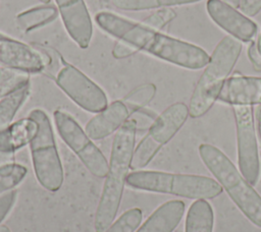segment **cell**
<instances>
[{
    "instance_id": "obj_1",
    "label": "cell",
    "mask_w": 261,
    "mask_h": 232,
    "mask_svg": "<svg viewBox=\"0 0 261 232\" xmlns=\"http://www.w3.org/2000/svg\"><path fill=\"white\" fill-rule=\"evenodd\" d=\"M96 23L107 34L123 41L138 51L147 52L174 65L198 70L205 67L210 56L204 49L194 44L167 36L128 18L109 11H100L95 16Z\"/></svg>"
},
{
    "instance_id": "obj_2",
    "label": "cell",
    "mask_w": 261,
    "mask_h": 232,
    "mask_svg": "<svg viewBox=\"0 0 261 232\" xmlns=\"http://www.w3.org/2000/svg\"><path fill=\"white\" fill-rule=\"evenodd\" d=\"M137 128L136 120L127 119L114 135L109 169L105 176L106 179L95 214L94 226L96 232H104L116 218L130 169Z\"/></svg>"
},
{
    "instance_id": "obj_3",
    "label": "cell",
    "mask_w": 261,
    "mask_h": 232,
    "mask_svg": "<svg viewBox=\"0 0 261 232\" xmlns=\"http://www.w3.org/2000/svg\"><path fill=\"white\" fill-rule=\"evenodd\" d=\"M199 155L206 168L239 210L251 223L261 228V195L253 185L218 148L210 143H202L199 146Z\"/></svg>"
},
{
    "instance_id": "obj_4",
    "label": "cell",
    "mask_w": 261,
    "mask_h": 232,
    "mask_svg": "<svg viewBox=\"0 0 261 232\" xmlns=\"http://www.w3.org/2000/svg\"><path fill=\"white\" fill-rule=\"evenodd\" d=\"M242 48V42L231 36H225L216 45L192 94L189 104V114L192 118L206 114L217 101L223 83L240 57Z\"/></svg>"
},
{
    "instance_id": "obj_5",
    "label": "cell",
    "mask_w": 261,
    "mask_h": 232,
    "mask_svg": "<svg viewBox=\"0 0 261 232\" xmlns=\"http://www.w3.org/2000/svg\"><path fill=\"white\" fill-rule=\"evenodd\" d=\"M126 184L135 189L191 199H212L222 192L221 185L210 177L162 171L135 170L128 173Z\"/></svg>"
},
{
    "instance_id": "obj_6",
    "label": "cell",
    "mask_w": 261,
    "mask_h": 232,
    "mask_svg": "<svg viewBox=\"0 0 261 232\" xmlns=\"http://www.w3.org/2000/svg\"><path fill=\"white\" fill-rule=\"evenodd\" d=\"M29 117L38 123V131L30 142L36 177L44 188L57 191L63 183V169L51 121L41 109H34Z\"/></svg>"
},
{
    "instance_id": "obj_7",
    "label": "cell",
    "mask_w": 261,
    "mask_h": 232,
    "mask_svg": "<svg viewBox=\"0 0 261 232\" xmlns=\"http://www.w3.org/2000/svg\"><path fill=\"white\" fill-rule=\"evenodd\" d=\"M54 122L60 137L73 151L86 168L96 177H105L109 169V162L77 121L69 113L56 110L54 112Z\"/></svg>"
},
{
    "instance_id": "obj_8",
    "label": "cell",
    "mask_w": 261,
    "mask_h": 232,
    "mask_svg": "<svg viewBox=\"0 0 261 232\" xmlns=\"http://www.w3.org/2000/svg\"><path fill=\"white\" fill-rule=\"evenodd\" d=\"M237 128L239 170L251 185H256L261 175L259 150L254 125L253 106H232Z\"/></svg>"
},
{
    "instance_id": "obj_9",
    "label": "cell",
    "mask_w": 261,
    "mask_h": 232,
    "mask_svg": "<svg viewBox=\"0 0 261 232\" xmlns=\"http://www.w3.org/2000/svg\"><path fill=\"white\" fill-rule=\"evenodd\" d=\"M57 85L81 108L98 113L108 106L104 91L72 65L62 67L56 76Z\"/></svg>"
},
{
    "instance_id": "obj_10",
    "label": "cell",
    "mask_w": 261,
    "mask_h": 232,
    "mask_svg": "<svg viewBox=\"0 0 261 232\" xmlns=\"http://www.w3.org/2000/svg\"><path fill=\"white\" fill-rule=\"evenodd\" d=\"M206 8L210 18L231 37L244 43L255 41L258 33L256 22L234 7L222 0H208Z\"/></svg>"
},
{
    "instance_id": "obj_11",
    "label": "cell",
    "mask_w": 261,
    "mask_h": 232,
    "mask_svg": "<svg viewBox=\"0 0 261 232\" xmlns=\"http://www.w3.org/2000/svg\"><path fill=\"white\" fill-rule=\"evenodd\" d=\"M0 64L28 73L43 71L48 64L44 54L7 36L0 38Z\"/></svg>"
},
{
    "instance_id": "obj_12",
    "label": "cell",
    "mask_w": 261,
    "mask_h": 232,
    "mask_svg": "<svg viewBox=\"0 0 261 232\" xmlns=\"http://www.w3.org/2000/svg\"><path fill=\"white\" fill-rule=\"evenodd\" d=\"M63 24L70 38L82 48L89 47L93 23L84 0H55Z\"/></svg>"
},
{
    "instance_id": "obj_13",
    "label": "cell",
    "mask_w": 261,
    "mask_h": 232,
    "mask_svg": "<svg viewBox=\"0 0 261 232\" xmlns=\"http://www.w3.org/2000/svg\"><path fill=\"white\" fill-rule=\"evenodd\" d=\"M217 100L230 106L261 105V77L241 74L228 77Z\"/></svg>"
},
{
    "instance_id": "obj_14",
    "label": "cell",
    "mask_w": 261,
    "mask_h": 232,
    "mask_svg": "<svg viewBox=\"0 0 261 232\" xmlns=\"http://www.w3.org/2000/svg\"><path fill=\"white\" fill-rule=\"evenodd\" d=\"M129 110L122 101H114L89 120L85 132L92 140H99L117 131L128 119Z\"/></svg>"
},
{
    "instance_id": "obj_15",
    "label": "cell",
    "mask_w": 261,
    "mask_h": 232,
    "mask_svg": "<svg viewBox=\"0 0 261 232\" xmlns=\"http://www.w3.org/2000/svg\"><path fill=\"white\" fill-rule=\"evenodd\" d=\"M189 115V107L185 103H174L154 119L147 134L162 148L177 133Z\"/></svg>"
},
{
    "instance_id": "obj_16",
    "label": "cell",
    "mask_w": 261,
    "mask_h": 232,
    "mask_svg": "<svg viewBox=\"0 0 261 232\" xmlns=\"http://www.w3.org/2000/svg\"><path fill=\"white\" fill-rule=\"evenodd\" d=\"M182 200H169L157 208L135 232H173L185 214Z\"/></svg>"
},
{
    "instance_id": "obj_17",
    "label": "cell",
    "mask_w": 261,
    "mask_h": 232,
    "mask_svg": "<svg viewBox=\"0 0 261 232\" xmlns=\"http://www.w3.org/2000/svg\"><path fill=\"white\" fill-rule=\"evenodd\" d=\"M38 131V123L28 117L11 123L0 132V153H12L32 141Z\"/></svg>"
},
{
    "instance_id": "obj_18",
    "label": "cell",
    "mask_w": 261,
    "mask_h": 232,
    "mask_svg": "<svg viewBox=\"0 0 261 232\" xmlns=\"http://www.w3.org/2000/svg\"><path fill=\"white\" fill-rule=\"evenodd\" d=\"M214 212L206 199H196L189 208L185 232H213Z\"/></svg>"
},
{
    "instance_id": "obj_19",
    "label": "cell",
    "mask_w": 261,
    "mask_h": 232,
    "mask_svg": "<svg viewBox=\"0 0 261 232\" xmlns=\"http://www.w3.org/2000/svg\"><path fill=\"white\" fill-rule=\"evenodd\" d=\"M58 8L54 5H40L27 9L16 15V23L20 30L28 33L45 26L58 16Z\"/></svg>"
},
{
    "instance_id": "obj_20",
    "label": "cell",
    "mask_w": 261,
    "mask_h": 232,
    "mask_svg": "<svg viewBox=\"0 0 261 232\" xmlns=\"http://www.w3.org/2000/svg\"><path fill=\"white\" fill-rule=\"evenodd\" d=\"M31 92L30 81L0 100V132L11 123L19 108L29 98Z\"/></svg>"
},
{
    "instance_id": "obj_21",
    "label": "cell",
    "mask_w": 261,
    "mask_h": 232,
    "mask_svg": "<svg viewBox=\"0 0 261 232\" xmlns=\"http://www.w3.org/2000/svg\"><path fill=\"white\" fill-rule=\"evenodd\" d=\"M161 150V147L157 144L147 133L140 140L138 146L134 150L130 169L139 170L146 167L153 158L157 155V153Z\"/></svg>"
},
{
    "instance_id": "obj_22",
    "label": "cell",
    "mask_w": 261,
    "mask_h": 232,
    "mask_svg": "<svg viewBox=\"0 0 261 232\" xmlns=\"http://www.w3.org/2000/svg\"><path fill=\"white\" fill-rule=\"evenodd\" d=\"M29 81L28 72L5 66L0 67V100Z\"/></svg>"
},
{
    "instance_id": "obj_23",
    "label": "cell",
    "mask_w": 261,
    "mask_h": 232,
    "mask_svg": "<svg viewBox=\"0 0 261 232\" xmlns=\"http://www.w3.org/2000/svg\"><path fill=\"white\" fill-rule=\"evenodd\" d=\"M156 86L153 83H144L132 90L121 101L130 112L143 109L154 98Z\"/></svg>"
},
{
    "instance_id": "obj_24",
    "label": "cell",
    "mask_w": 261,
    "mask_h": 232,
    "mask_svg": "<svg viewBox=\"0 0 261 232\" xmlns=\"http://www.w3.org/2000/svg\"><path fill=\"white\" fill-rule=\"evenodd\" d=\"M27 174V168L22 165L10 163L0 166V194L12 190L18 185Z\"/></svg>"
},
{
    "instance_id": "obj_25",
    "label": "cell",
    "mask_w": 261,
    "mask_h": 232,
    "mask_svg": "<svg viewBox=\"0 0 261 232\" xmlns=\"http://www.w3.org/2000/svg\"><path fill=\"white\" fill-rule=\"evenodd\" d=\"M142 218V211L139 208L129 209L115 220L104 232H135L140 226Z\"/></svg>"
},
{
    "instance_id": "obj_26",
    "label": "cell",
    "mask_w": 261,
    "mask_h": 232,
    "mask_svg": "<svg viewBox=\"0 0 261 232\" xmlns=\"http://www.w3.org/2000/svg\"><path fill=\"white\" fill-rule=\"evenodd\" d=\"M176 16V13L171 8H160L156 10L155 12L151 13L149 16H147L142 23L146 26L153 28L155 31H160L163 28L168 22H170L174 17Z\"/></svg>"
},
{
    "instance_id": "obj_27",
    "label": "cell",
    "mask_w": 261,
    "mask_h": 232,
    "mask_svg": "<svg viewBox=\"0 0 261 232\" xmlns=\"http://www.w3.org/2000/svg\"><path fill=\"white\" fill-rule=\"evenodd\" d=\"M114 7L125 11H141L159 8L157 0H111Z\"/></svg>"
},
{
    "instance_id": "obj_28",
    "label": "cell",
    "mask_w": 261,
    "mask_h": 232,
    "mask_svg": "<svg viewBox=\"0 0 261 232\" xmlns=\"http://www.w3.org/2000/svg\"><path fill=\"white\" fill-rule=\"evenodd\" d=\"M16 190H9L0 196V223L7 216L16 200Z\"/></svg>"
},
{
    "instance_id": "obj_29",
    "label": "cell",
    "mask_w": 261,
    "mask_h": 232,
    "mask_svg": "<svg viewBox=\"0 0 261 232\" xmlns=\"http://www.w3.org/2000/svg\"><path fill=\"white\" fill-rule=\"evenodd\" d=\"M138 50L135 47H133L132 45L119 40L118 42L115 43V45L112 49V55L116 59H122V58L132 56Z\"/></svg>"
},
{
    "instance_id": "obj_30",
    "label": "cell",
    "mask_w": 261,
    "mask_h": 232,
    "mask_svg": "<svg viewBox=\"0 0 261 232\" xmlns=\"http://www.w3.org/2000/svg\"><path fill=\"white\" fill-rule=\"evenodd\" d=\"M241 11L248 16H255L261 11V0H241Z\"/></svg>"
},
{
    "instance_id": "obj_31",
    "label": "cell",
    "mask_w": 261,
    "mask_h": 232,
    "mask_svg": "<svg viewBox=\"0 0 261 232\" xmlns=\"http://www.w3.org/2000/svg\"><path fill=\"white\" fill-rule=\"evenodd\" d=\"M248 57L255 69L261 71V54L258 52L256 40L251 42L248 47Z\"/></svg>"
},
{
    "instance_id": "obj_32",
    "label": "cell",
    "mask_w": 261,
    "mask_h": 232,
    "mask_svg": "<svg viewBox=\"0 0 261 232\" xmlns=\"http://www.w3.org/2000/svg\"><path fill=\"white\" fill-rule=\"evenodd\" d=\"M202 0H157L159 8L160 7H171L177 5H185V4H192Z\"/></svg>"
},
{
    "instance_id": "obj_33",
    "label": "cell",
    "mask_w": 261,
    "mask_h": 232,
    "mask_svg": "<svg viewBox=\"0 0 261 232\" xmlns=\"http://www.w3.org/2000/svg\"><path fill=\"white\" fill-rule=\"evenodd\" d=\"M223 2L229 4L230 6L234 7V8H240V3H241V0H222Z\"/></svg>"
},
{
    "instance_id": "obj_34",
    "label": "cell",
    "mask_w": 261,
    "mask_h": 232,
    "mask_svg": "<svg viewBox=\"0 0 261 232\" xmlns=\"http://www.w3.org/2000/svg\"><path fill=\"white\" fill-rule=\"evenodd\" d=\"M256 42H257V49H258V52L261 54V34H260V36H259V38H258V40H257Z\"/></svg>"
},
{
    "instance_id": "obj_35",
    "label": "cell",
    "mask_w": 261,
    "mask_h": 232,
    "mask_svg": "<svg viewBox=\"0 0 261 232\" xmlns=\"http://www.w3.org/2000/svg\"><path fill=\"white\" fill-rule=\"evenodd\" d=\"M256 118H257V122H261V105H260V107H259L258 110H257Z\"/></svg>"
},
{
    "instance_id": "obj_36",
    "label": "cell",
    "mask_w": 261,
    "mask_h": 232,
    "mask_svg": "<svg viewBox=\"0 0 261 232\" xmlns=\"http://www.w3.org/2000/svg\"><path fill=\"white\" fill-rule=\"evenodd\" d=\"M0 232H11L9 228L5 225H0Z\"/></svg>"
},
{
    "instance_id": "obj_37",
    "label": "cell",
    "mask_w": 261,
    "mask_h": 232,
    "mask_svg": "<svg viewBox=\"0 0 261 232\" xmlns=\"http://www.w3.org/2000/svg\"><path fill=\"white\" fill-rule=\"evenodd\" d=\"M257 129H258V134L261 140V122H257Z\"/></svg>"
},
{
    "instance_id": "obj_38",
    "label": "cell",
    "mask_w": 261,
    "mask_h": 232,
    "mask_svg": "<svg viewBox=\"0 0 261 232\" xmlns=\"http://www.w3.org/2000/svg\"><path fill=\"white\" fill-rule=\"evenodd\" d=\"M40 2H42V3H44V4H48L51 0H39Z\"/></svg>"
},
{
    "instance_id": "obj_39",
    "label": "cell",
    "mask_w": 261,
    "mask_h": 232,
    "mask_svg": "<svg viewBox=\"0 0 261 232\" xmlns=\"http://www.w3.org/2000/svg\"><path fill=\"white\" fill-rule=\"evenodd\" d=\"M4 36H5V35H3V34L0 33V38H2V37H4Z\"/></svg>"
}]
</instances>
